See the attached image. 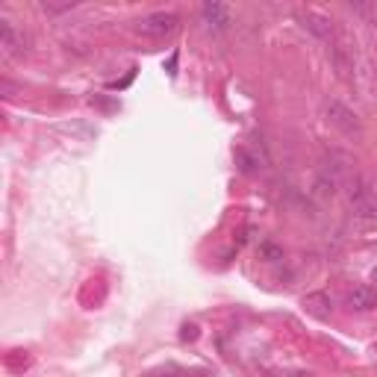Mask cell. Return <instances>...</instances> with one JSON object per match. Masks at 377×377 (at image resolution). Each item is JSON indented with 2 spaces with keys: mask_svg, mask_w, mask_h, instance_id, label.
Instances as JSON below:
<instances>
[{
  "mask_svg": "<svg viewBox=\"0 0 377 377\" xmlns=\"http://www.w3.org/2000/svg\"><path fill=\"white\" fill-rule=\"evenodd\" d=\"M374 280H377V269H374Z\"/></svg>",
  "mask_w": 377,
  "mask_h": 377,
  "instance_id": "obj_14",
  "label": "cell"
},
{
  "mask_svg": "<svg viewBox=\"0 0 377 377\" xmlns=\"http://www.w3.org/2000/svg\"><path fill=\"white\" fill-rule=\"evenodd\" d=\"M177 27H180V18L174 12H150V15L136 21V30L148 38H165V36L177 33Z\"/></svg>",
  "mask_w": 377,
  "mask_h": 377,
  "instance_id": "obj_2",
  "label": "cell"
},
{
  "mask_svg": "<svg viewBox=\"0 0 377 377\" xmlns=\"http://www.w3.org/2000/svg\"><path fill=\"white\" fill-rule=\"evenodd\" d=\"M74 3H45L48 12H62V9H71Z\"/></svg>",
  "mask_w": 377,
  "mask_h": 377,
  "instance_id": "obj_13",
  "label": "cell"
},
{
  "mask_svg": "<svg viewBox=\"0 0 377 377\" xmlns=\"http://www.w3.org/2000/svg\"><path fill=\"white\" fill-rule=\"evenodd\" d=\"M374 351H377V345H374Z\"/></svg>",
  "mask_w": 377,
  "mask_h": 377,
  "instance_id": "obj_15",
  "label": "cell"
},
{
  "mask_svg": "<svg viewBox=\"0 0 377 377\" xmlns=\"http://www.w3.org/2000/svg\"><path fill=\"white\" fill-rule=\"evenodd\" d=\"M259 254H262V259L277 262V259H283V248L280 245H271V242H262L259 245Z\"/></svg>",
  "mask_w": 377,
  "mask_h": 377,
  "instance_id": "obj_11",
  "label": "cell"
},
{
  "mask_svg": "<svg viewBox=\"0 0 377 377\" xmlns=\"http://www.w3.org/2000/svg\"><path fill=\"white\" fill-rule=\"evenodd\" d=\"M304 27H306V30H310L313 36H318V38H330V36H333L330 21H327L325 15H318V12H306V15H304Z\"/></svg>",
  "mask_w": 377,
  "mask_h": 377,
  "instance_id": "obj_8",
  "label": "cell"
},
{
  "mask_svg": "<svg viewBox=\"0 0 377 377\" xmlns=\"http://www.w3.org/2000/svg\"><path fill=\"white\" fill-rule=\"evenodd\" d=\"M304 306H306V313L315 315V318H330V298L325 295V292H313V295H306Z\"/></svg>",
  "mask_w": 377,
  "mask_h": 377,
  "instance_id": "obj_6",
  "label": "cell"
},
{
  "mask_svg": "<svg viewBox=\"0 0 377 377\" xmlns=\"http://www.w3.org/2000/svg\"><path fill=\"white\" fill-rule=\"evenodd\" d=\"M333 53V65H336V71H339V77H348V74H351V62H348V57H345V50L336 45V48H333L330 50Z\"/></svg>",
  "mask_w": 377,
  "mask_h": 377,
  "instance_id": "obj_10",
  "label": "cell"
},
{
  "mask_svg": "<svg viewBox=\"0 0 377 377\" xmlns=\"http://www.w3.org/2000/svg\"><path fill=\"white\" fill-rule=\"evenodd\" d=\"M233 159H236V165H239L242 174H257L262 169V159L257 157V153H250L248 148H236L233 150Z\"/></svg>",
  "mask_w": 377,
  "mask_h": 377,
  "instance_id": "obj_7",
  "label": "cell"
},
{
  "mask_svg": "<svg viewBox=\"0 0 377 377\" xmlns=\"http://www.w3.org/2000/svg\"><path fill=\"white\" fill-rule=\"evenodd\" d=\"M201 21L206 24L209 33H227L233 24V9L227 3H218V0H209L201 6Z\"/></svg>",
  "mask_w": 377,
  "mask_h": 377,
  "instance_id": "obj_3",
  "label": "cell"
},
{
  "mask_svg": "<svg viewBox=\"0 0 377 377\" xmlns=\"http://www.w3.org/2000/svg\"><path fill=\"white\" fill-rule=\"evenodd\" d=\"M0 48H3L6 57H21L24 53V36L9 18H0Z\"/></svg>",
  "mask_w": 377,
  "mask_h": 377,
  "instance_id": "obj_4",
  "label": "cell"
},
{
  "mask_svg": "<svg viewBox=\"0 0 377 377\" xmlns=\"http://www.w3.org/2000/svg\"><path fill=\"white\" fill-rule=\"evenodd\" d=\"M183 339H186V342H189V339H198V327L186 325V327H183Z\"/></svg>",
  "mask_w": 377,
  "mask_h": 377,
  "instance_id": "obj_12",
  "label": "cell"
},
{
  "mask_svg": "<svg viewBox=\"0 0 377 377\" xmlns=\"http://www.w3.org/2000/svg\"><path fill=\"white\" fill-rule=\"evenodd\" d=\"M348 306L357 313H369L377 306V289L369 283H357L351 292H348Z\"/></svg>",
  "mask_w": 377,
  "mask_h": 377,
  "instance_id": "obj_5",
  "label": "cell"
},
{
  "mask_svg": "<svg viewBox=\"0 0 377 377\" xmlns=\"http://www.w3.org/2000/svg\"><path fill=\"white\" fill-rule=\"evenodd\" d=\"M357 215L362 221H371V225H377V198H374V194H369V201H362L357 206Z\"/></svg>",
  "mask_w": 377,
  "mask_h": 377,
  "instance_id": "obj_9",
  "label": "cell"
},
{
  "mask_svg": "<svg viewBox=\"0 0 377 377\" xmlns=\"http://www.w3.org/2000/svg\"><path fill=\"white\" fill-rule=\"evenodd\" d=\"M325 121L333 130H339L342 136H360L362 124L351 106H345L342 101H325Z\"/></svg>",
  "mask_w": 377,
  "mask_h": 377,
  "instance_id": "obj_1",
  "label": "cell"
}]
</instances>
